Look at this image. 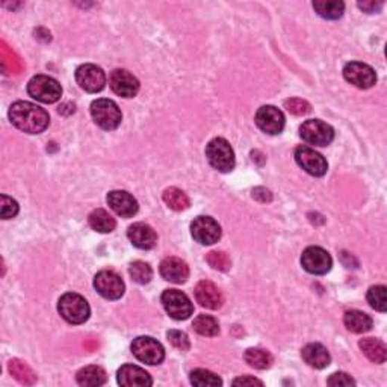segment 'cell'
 I'll return each mask as SVG.
<instances>
[{
	"mask_svg": "<svg viewBox=\"0 0 387 387\" xmlns=\"http://www.w3.org/2000/svg\"><path fill=\"white\" fill-rule=\"evenodd\" d=\"M76 380H78V384L85 387L102 386L106 383V372L103 368L91 365V366L82 368L78 372V375H76Z\"/></svg>",
	"mask_w": 387,
	"mask_h": 387,
	"instance_id": "obj_25",
	"label": "cell"
},
{
	"mask_svg": "<svg viewBox=\"0 0 387 387\" xmlns=\"http://www.w3.org/2000/svg\"><path fill=\"white\" fill-rule=\"evenodd\" d=\"M117 380H119V384L124 387H146L153 384L150 374L135 365L121 366L119 369V374H117Z\"/></svg>",
	"mask_w": 387,
	"mask_h": 387,
	"instance_id": "obj_18",
	"label": "cell"
},
{
	"mask_svg": "<svg viewBox=\"0 0 387 387\" xmlns=\"http://www.w3.org/2000/svg\"><path fill=\"white\" fill-rule=\"evenodd\" d=\"M196 300L197 302H200L201 307H206L210 310L220 309L224 302L221 291L209 280L200 282L196 286Z\"/></svg>",
	"mask_w": 387,
	"mask_h": 387,
	"instance_id": "obj_19",
	"label": "cell"
},
{
	"mask_svg": "<svg viewBox=\"0 0 387 387\" xmlns=\"http://www.w3.org/2000/svg\"><path fill=\"white\" fill-rule=\"evenodd\" d=\"M94 288L106 300H119L124 293V282L117 273L105 269L94 277Z\"/></svg>",
	"mask_w": 387,
	"mask_h": 387,
	"instance_id": "obj_13",
	"label": "cell"
},
{
	"mask_svg": "<svg viewBox=\"0 0 387 387\" xmlns=\"http://www.w3.org/2000/svg\"><path fill=\"white\" fill-rule=\"evenodd\" d=\"M164 201H165V205L168 207L173 209V210H178V212H182V210H187L189 207L188 196L179 188L165 189Z\"/></svg>",
	"mask_w": 387,
	"mask_h": 387,
	"instance_id": "obj_29",
	"label": "cell"
},
{
	"mask_svg": "<svg viewBox=\"0 0 387 387\" xmlns=\"http://www.w3.org/2000/svg\"><path fill=\"white\" fill-rule=\"evenodd\" d=\"M166 338L170 341L174 348H178L180 351H188L191 348V342L188 339V336L183 332L179 330H170L166 333Z\"/></svg>",
	"mask_w": 387,
	"mask_h": 387,
	"instance_id": "obj_37",
	"label": "cell"
},
{
	"mask_svg": "<svg viewBox=\"0 0 387 387\" xmlns=\"http://www.w3.org/2000/svg\"><path fill=\"white\" fill-rule=\"evenodd\" d=\"M162 306L175 321H183L194 313V306L187 293L178 289H166L162 293Z\"/></svg>",
	"mask_w": 387,
	"mask_h": 387,
	"instance_id": "obj_7",
	"label": "cell"
},
{
	"mask_svg": "<svg viewBox=\"0 0 387 387\" xmlns=\"http://www.w3.org/2000/svg\"><path fill=\"white\" fill-rule=\"evenodd\" d=\"M192 327L198 334L206 336V338H214V336H218V333H220V325H218L216 319L207 315L197 316L194 319Z\"/></svg>",
	"mask_w": 387,
	"mask_h": 387,
	"instance_id": "obj_30",
	"label": "cell"
},
{
	"mask_svg": "<svg viewBox=\"0 0 387 387\" xmlns=\"http://www.w3.org/2000/svg\"><path fill=\"white\" fill-rule=\"evenodd\" d=\"M132 352L139 361L150 366L162 363L165 359V350L156 339L150 336H139L132 342Z\"/></svg>",
	"mask_w": 387,
	"mask_h": 387,
	"instance_id": "obj_6",
	"label": "cell"
},
{
	"mask_svg": "<svg viewBox=\"0 0 387 387\" xmlns=\"http://www.w3.org/2000/svg\"><path fill=\"white\" fill-rule=\"evenodd\" d=\"M359 347H360L361 351H363V354L369 360L374 361V363L381 365V363H384L386 359H387L386 345L381 341H378L375 338L361 339L360 343H359Z\"/></svg>",
	"mask_w": 387,
	"mask_h": 387,
	"instance_id": "obj_24",
	"label": "cell"
},
{
	"mask_svg": "<svg viewBox=\"0 0 387 387\" xmlns=\"http://www.w3.org/2000/svg\"><path fill=\"white\" fill-rule=\"evenodd\" d=\"M206 157L209 164L221 173H230L237 164L234 151L224 138H214L209 142L206 146Z\"/></svg>",
	"mask_w": 387,
	"mask_h": 387,
	"instance_id": "obj_3",
	"label": "cell"
},
{
	"mask_svg": "<svg viewBox=\"0 0 387 387\" xmlns=\"http://www.w3.org/2000/svg\"><path fill=\"white\" fill-rule=\"evenodd\" d=\"M28 92L32 98L37 100V102L50 105L61 98L62 88L56 79L50 78V76L38 74L29 80Z\"/></svg>",
	"mask_w": 387,
	"mask_h": 387,
	"instance_id": "obj_5",
	"label": "cell"
},
{
	"mask_svg": "<svg viewBox=\"0 0 387 387\" xmlns=\"http://www.w3.org/2000/svg\"><path fill=\"white\" fill-rule=\"evenodd\" d=\"M191 234L197 242L203 246H212L221 238V227L214 218L198 216L191 224Z\"/></svg>",
	"mask_w": 387,
	"mask_h": 387,
	"instance_id": "obj_12",
	"label": "cell"
},
{
	"mask_svg": "<svg viewBox=\"0 0 387 387\" xmlns=\"http://www.w3.org/2000/svg\"><path fill=\"white\" fill-rule=\"evenodd\" d=\"M246 361L256 369H268L273 365V356L268 351L260 348H250L246 351Z\"/></svg>",
	"mask_w": 387,
	"mask_h": 387,
	"instance_id": "obj_31",
	"label": "cell"
},
{
	"mask_svg": "<svg viewBox=\"0 0 387 387\" xmlns=\"http://www.w3.org/2000/svg\"><path fill=\"white\" fill-rule=\"evenodd\" d=\"M343 78L360 89H369L377 83L374 69L363 62H348L343 67Z\"/></svg>",
	"mask_w": 387,
	"mask_h": 387,
	"instance_id": "obj_11",
	"label": "cell"
},
{
	"mask_svg": "<svg viewBox=\"0 0 387 387\" xmlns=\"http://www.w3.org/2000/svg\"><path fill=\"white\" fill-rule=\"evenodd\" d=\"M92 120L98 128L105 130H114L119 128L123 120V115L119 105L109 98H97L91 105Z\"/></svg>",
	"mask_w": 387,
	"mask_h": 387,
	"instance_id": "obj_4",
	"label": "cell"
},
{
	"mask_svg": "<svg viewBox=\"0 0 387 387\" xmlns=\"http://www.w3.org/2000/svg\"><path fill=\"white\" fill-rule=\"evenodd\" d=\"M207 264L218 271H229L232 268V260L229 255H225L224 251H210L206 256Z\"/></svg>",
	"mask_w": 387,
	"mask_h": 387,
	"instance_id": "obj_35",
	"label": "cell"
},
{
	"mask_svg": "<svg viewBox=\"0 0 387 387\" xmlns=\"http://www.w3.org/2000/svg\"><path fill=\"white\" fill-rule=\"evenodd\" d=\"M368 302L372 309L378 312H386L387 309V297H386V286H372L368 291Z\"/></svg>",
	"mask_w": 387,
	"mask_h": 387,
	"instance_id": "obj_34",
	"label": "cell"
},
{
	"mask_svg": "<svg viewBox=\"0 0 387 387\" xmlns=\"http://www.w3.org/2000/svg\"><path fill=\"white\" fill-rule=\"evenodd\" d=\"M11 123L17 129L26 133L37 135L49 128L50 117L43 108L29 102H17L10 108L8 112Z\"/></svg>",
	"mask_w": 387,
	"mask_h": 387,
	"instance_id": "obj_1",
	"label": "cell"
},
{
	"mask_svg": "<svg viewBox=\"0 0 387 387\" xmlns=\"http://www.w3.org/2000/svg\"><path fill=\"white\" fill-rule=\"evenodd\" d=\"M19 214V203L11 197L3 196L0 197V215H2L3 220H10Z\"/></svg>",
	"mask_w": 387,
	"mask_h": 387,
	"instance_id": "obj_36",
	"label": "cell"
},
{
	"mask_svg": "<svg viewBox=\"0 0 387 387\" xmlns=\"http://www.w3.org/2000/svg\"><path fill=\"white\" fill-rule=\"evenodd\" d=\"M301 265L310 274L322 275L330 271L333 260H332V256L328 255V251H325L324 248L309 247L302 251Z\"/></svg>",
	"mask_w": 387,
	"mask_h": 387,
	"instance_id": "obj_10",
	"label": "cell"
},
{
	"mask_svg": "<svg viewBox=\"0 0 387 387\" xmlns=\"http://www.w3.org/2000/svg\"><path fill=\"white\" fill-rule=\"evenodd\" d=\"M76 82L79 83L82 89H85L91 94L100 92L106 85L105 71L94 64H83L76 70Z\"/></svg>",
	"mask_w": 387,
	"mask_h": 387,
	"instance_id": "obj_9",
	"label": "cell"
},
{
	"mask_svg": "<svg viewBox=\"0 0 387 387\" xmlns=\"http://www.w3.org/2000/svg\"><path fill=\"white\" fill-rule=\"evenodd\" d=\"M128 237L135 247L139 250H151L157 242V234L148 224L135 223L129 227Z\"/></svg>",
	"mask_w": 387,
	"mask_h": 387,
	"instance_id": "obj_21",
	"label": "cell"
},
{
	"mask_svg": "<svg viewBox=\"0 0 387 387\" xmlns=\"http://www.w3.org/2000/svg\"><path fill=\"white\" fill-rule=\"evenodd\" d=\"M284 108L293 115H306L312 111V106H310L306 100L302 98H289L284 102Z\"/></svg>",
	"mask_w": 387,
	"mask_h": 387,
	"instance_id": "obj_38",
	"label": "cell"
},
{
	"mask_svg": "<svg viewBox=\"0 0 387 387\" xmlns=\"http://www.w3.org/2000/svg\"><path fill=\"white\" fill-rule=\"evenodd\" d=\"M108 205L117 215L130 218L138 212V201L126 191H111L108 194Z\"/></svg>",
	"mask_w": 387,
	"mask_h": 387,
	"instance_id": "obj_17",
	"label": "cell"
},
{
	"mask_svg": "<svg viewBox=\"0 0 387 387\" xmlns=\"http://www.w3.org/2000/svg\"><path fill=\"white\" fill-rule=\"evenodd\" d=\"M343 324L347 330L356 334L366 333L372 328V318L360 310H348L343 316Z\"/></svg>",
	"mask_w": 387,
	"mask_h": 387,
	"instance_id": "obj_23",
	"label": "cell"
},
{
	"mask_svg": "<svg viewBox=\"0 0 387 387\" xmlns=\"http://www.w3.org/2000/svg\"><path fill=\"white\" fill-rule=\"evenodd\" d=\"M58 310H60L61 316L70 324H83L88 321L91 309L88 301L83 298L79 293L69 292L60 298L58 302Z\"/></svg>",
	"mask_w": 387,
	"mask_h": 387,
	"instance_id": "obj_2",
	"label": "cell"
},
{
	"mask_svg": "<svg viewBox=\"0 0 387 387\" xmlns=\"http://www.w3.org/2000/svg\"><path fill=\"white\" fill-rule=\"evenodd\" d=\"M359 8L360 10H363L365 12L372 14V12L381 10L383 2H359Z\"/></svg>",
	"mask_w": 387,
	"mask_h": 387,
	"instance_id": "obj_40",
	"label": "cell"
},
{
	"mask_svg": "<svg viewBox=\"0 0 387 387\" xmlns=\"http://www.w3.org/2000/svg\"><path fill=\"white\" fill-rule=\"evenodd\" d=\"M233 386H264V383L255 377H241L233 381Z\"/></svg>",
	"mask_w": 387,
	"mask_h": 387,
	"instance_id": "obj_41",
	"label": "cell"
},
{
	"mask_svg": "<svg viewBox=\"0 0 387 387\" xmlns=\"http://www.w3.org/2000/svg\"><path fill=\"white\" fill-rule=\"evenodd\" d=\"M109 85L117 96L132 98L138 94L139 82L132 73L123 69H117L109 76Z\"/></svg>",
	"mask_w": 387,
	"mask_h": 387,
	"instance_id": "obj_15",
	"label": "cell"
},
{
	"mask_svg": "<svg viewBox=\"0 0 387 387\" xmlns=\"http://www.w3.org/2000/svg\"><path fill=\"white\" fill-rule=\"evenodd\" d=\"M302 360L306 361L309 366L315 369H324L330 365L332 357L330 352L321 343H309L301 351Z\"/></svg>",
	"mask_w": 387,
	"mask_h": 387,
	"instance_id": "obj_22",
	"label": "cell"
},
{
	"mask_svg": "<svg viewBox=\"0 0 387 387\" xmlns=\"http://www.w3.org/2000/svg\"><path fill=\"white\" fill-rule=\"evenodd\" d=\"M129 274L133 279V282H137L139 284H146L151 280V277H153V269H151L148 264L142 262V260H137V262H133L130 265Z\"/></svg>",
	"mask_w": 387,
	"mask_h": 387,
	"instance_id": "obj_33",
	"label": "cell"
},
{
	"mask_svg": "<svg viewBox=\"0 0 387 387\" xmlns=\"http://www.w3.org/2000/svg\"><path fill=\"white\" fill-rule=\"evenodd\" d=\"M328 386H354L356 381L352 380L351 375L345 374V372H336L333 375H330V378L327 380Z\"/></svg>",
	"mask_w": 387,
	"mask_h": 387,
	"instance_id": "obj_39",
	"label": "cell"
},
{
	"mask_svg": "<svg viewBox=\"0 0 387 387\" xmlns=\"http://www.w3.org/2000/svg\"><path fill=\"white\" fill-rule=\"evenodd\" d=\"M191 383L198 387H206V386H221L223 380L216 374L207 371V369H196L191 372Z\"/></svg>",
	"mask_w": 387,
	"mask_h": 387,
	"instance_id": "obj_32",
	"label": "cell"
},
{
	"mask_svg": "<svg viewBox=\"0 0 387 387\" xmlns=\"http://www.w3.org/2000/svg\"><path fill=\"white\" fill-rule=\"evenodd\" d=\"M315 11L327 20H338L345 11V3L339 0H324V2H313Z\"/></svg>",
	"mask_w": 387,
	"mask_h": 387,
	"instance_id": "obj_28",
	"label": "cell"
},
{
	"mask_svg": "<svg viewBox=\"0 0 387 387\" xmlns=\"http://www.w3.org/2000/svg\"><path fill=\"white\" fill-rule=\"evenodd\" d=\"M161 275L166 282H171L175 284L184 283L189 277V266L187 262H183L179 257H166L161 262Z\"/></svg>",
	"mask_w": 387,
	"mask_h": 387,
	"instance_id": "obj_20",
	"label": "cell"
},
{
	"mask_svg": "<svg viewBox=\"0 0 387 387\" xmlns=\"http://www.w3.org/2000/svg\"><path fill=\"white\" fill-rule=\"evenodd\" d=\"M284 115L279 108L262 106L256 114L257 128L268 135H279L284 129Z\"/></svg>",
	"mask_w": 387,
	"mask_h": 387,
	"instance_id": "obj_16",
	"label": "cell"
},
{
	"mask_svg": "<svg viewBox=\"0 0 387 387\" xmlns=\"http://www.w3.org/2000/svg\"><path fill=\"white\" fill-rule=\"evenodd\" d=\"M253 197L259 201H262V203H266V201H271L273 200V196H271V192H269L268 189L265 188H256L253 191Z\"/></svg>",
	"mask_w": 387,
	"mask_h": 387,
	"instance_id": "obj_42",
	"label": "cell"
},
{
	"mask_svg": "<svg viewBox=\"0 0 387 387\" xmlns=\"http://www.w3.org/2000/svg\"><path fill=\"white\" fill-rule=\"evenodd\" d=\"M295 161L302 170L310 175H315V178H321L328 170V164L324 156L310 147H298L295 150Z\"/></svg>",
	"mask_w": 387,
	"mask_h": 387,
	"instance_id": "obj_14",
	"label": "cell"
},
{
	"mask_svg": "<svg viewBox=\"0 0 387 387\" xmlns=\"http://www.w3.org/2000/svg\"><path fill=\"white\" fill-rule=\"evenodd\" d=\"M300 135L310 146L325 147L333 141L334 130L321 120H307L300 128Z\"/></svg>",
	"mask_w": 387,
	"mask_h": 387,
	"instance_id": "obj_8",
	"label": "cell"
},
{
	"mask_svg": "<svg viewBox=\"0 0 387 387\" xmlns=\"http://www.w3.org/2000/svg\"><path fill=\"white\" fill-rule=\"evenodd\" d=\"M88 223H89L92 229H94L98 233H111L117 225L112 215L106 212L105 209L92 210V212L88 216Z\"/></svg>",
	"mask_w": 387,
	"mask_h": 387,
	"instance_id": "obj_26",
	"label": "cell"
},
{
	"mask_svg": "<svg viewBox=\"0 0 387 387\" xmlns=\"http://www.w3.org/2000/svg\"><path fill=\"white\" fill-rule=\"evenodd\" d=\"M8 369H10V372L15 378V380H19L22 384L32 386V384L37 383L35 372H33L32 369L26 363H24V361L14 359V360L10 361V363H8Z\"/></svg>",
	"mask_w": 387,
	"mask_h": 387,
	"instance_id": "obj_27",
	"label": "cell"
}]
</instances>
